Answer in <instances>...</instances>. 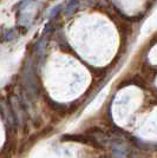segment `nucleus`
<instances>
[{"instance_id": "obj_1", "label": "nucleus", "mask_w": 157, "mask_h": 158, "mask_svg": "<svg viewBox=\"0 0 157 158\" xmlns=\"http://www.w3.org/2000/svg\"><path fill=\"white\" fill-rule=\"evenodd\" d=\"M21 79H23V89L27 97H30L31 100L37 98L38 97V84L36 79L34 67H33V64H31V60H28L24 66Z\"/></svg>"}, {"instance_id": "obj_2", "label": "nucleus", "mask_w": 157, "mask_h": 158, "mask_svg": "<svg viewBox=\"0 0 157 158\" xmlns=\"http://www.w3.org/2000/svg\"><path fill=\"white\" fill-rule=\"evenodd\" d=\"M11 110L13 112L17 124L25 125V123H26V106L21 104L15 97H11Z\"/></svg>"}, {"instance_id": "obj_3", "label": "nucleus", "mask_w": 157, "mask_h": 158, "mask_svg": "<svg viewBox=\"0 0 157 158\" xmlns=\"http://www.w3.org/2000/svg\"><path fill=\"white\" fill-rule=\"evenodd\" d=\"M111 156L112 158H129L130 157V149L128 145L123 143L122 139H112L111 142Z\"/></svg>"}, {"instance_id": "obj_4", "label": "nucleus", "mask_w": 157, "mask_h": 158, "mask_svg": "<svg viewBox=\"0 0 157 158\" xmlns=\"http://www.w3.org/2000/svg\"><path fill=\"white\" fill-rule=\"evenodd\" d=\"M80 1L79 0H70V2L67 4V7L65 10V15H71L73 14L77 10H78Z\"/></svg>"}, {"instance_id": "obj_5", "label": "nucleus", "mask_w": 157, "mask_h": 158, "mask_svg": "<svg viewBox=\"0 0 157 158\" xmlns=\"http://www.w3.org/2000/svg\"><path fill=\"white\" fill-rule=\"evenodd\" d=\"M15 37V30H8L2 34V40L4 41H11Z\"/></svg>"}, {"instance_id": "obj_6", "label": "nucleus", "mask_w": 157, "mask_h": 158, "mask_svg": "<svg viewBox=\"0 0 157 158\" xmlns=\"http://www.w3.org/2000/svg\"><path fill=\"white\" fill-rule=\"evenodd\" d=\"M31 1H32V0H20L19 2L14 6V10L23 11V10H25V8H26L27 5H30V4H31Z\"/></svg>"}, {"instance_id": "obj_7", "label": "nucleus", "mask_w": 157, "mask_h": 158, "mask_svg": "<svg viewBox=\"0 0 157 158\" xmlns=\"http://www.w3.org/2000/svg\"><path fill=\"white\" fill-rule=\"evenodd\" d=\"M60 10H62V5H57V6H54L51 10V12L49 14V17H50V19H53V18H56L57 17V14L60 12Z\"/></svg>"}]
</instances>
